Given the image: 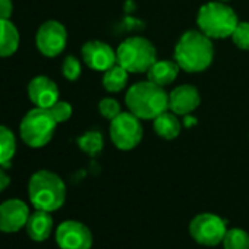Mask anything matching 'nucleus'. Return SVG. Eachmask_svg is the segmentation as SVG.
I'll list each match as a JSON object with an SVG mask.
<instances>
[{
  "mask_svg": "<svg viewBox=\"0 0 249 249\" xmlns=\"http://www.w3.org/2000/svg\"><path fill=\"white\" fill-rule=\"evenodd\" d=\"M173 59L180 71L188 73H199L207 71L214 60V44L199 30L183 33L175 46Z\"/></svg>",
  "mask_w": 249,
  "mask_h": 249,
  "instance_id": "1",
  "label": "nucleus"
},
{
  "mask_svg": "<svg viewBox=\"0 0 249 249\" xmlns=\"http://www.w3.org/2000/svg\"><path fill=\"white\" fill-rule=\"evenodd\" d=\"M124 104L141 120H154L159 114L169 110V94L164 87L147 79L131 85L124 95Z\"/></svg>",
  "mask_w": 249,
  "mask_h": 249,
  "instance_id": "2",
  "label": "nucleus"
},
{
  "mask_svg": "<svg viewBox=\"0 0 249 249\" xmlns=\"http://www.w3.org/2000/svg\"><path fill=\"white\" fill-rule=\"evenodd\" d=\"M28 196L36 210L53 213L66 201V185L54 172L38 170L30 178Z\"/></svg>",
  "mask_w": 249,
  "mask_h": 249,
  "instance_id": "3",
  "label": "nucleus"
},
{
  "mask_svg": "<svg viewBox=\"0 0 249 249\" xmlns=\"http://www.w3.org/2000/svg\"><path fill=\"white\" fill-rule=\"evenodd\" d=\"M237 24L239 18L233 8L220 0L202 5L196 14L198 30L211 40L230 38Z\"/></svg>",
  "mask_w": 249,
  "mask_h": 249,
  "instance_id": "4",
  "label": "nucleus"
},
{
  "mask_svg": "<svg viewBox=\"0 0 249 249\" xmlns=\"http://www.w3.org/2000/svg\"><path fill=\"white\" fill-rule=\"evenodd\" d=\"M117 63L129 73H147L157 60L156 46L145 37H129L116 49Z\"/></svg>",
  "mask_w": 249,
  "mask_h": 249,
  "instance_id": "5",
  "label": "nucleus"
},
{
  "mask_svg": "<svg viewBox=\"0 0 249 249\" xmlns=\"http://www.w3.org/2000/svg\"><path fill=\"white\" fill-rule=\"evenodd\" d=\"M57 122L49 108H31L19 123V135L25 145L31 148H41L47 145L54 137Z\"/></svg>",
  "mask_w": 249,
  "mask_h": 249,
  "instance_id": "6",
  "label": "nucleus"
},
{
  "mask_svg": "<svg viewBox=\"0 0 249 249\" xmlns=\"http://www.w3.org/2000/svg\"><path fill=\"white\" fill-rule=\"evenodd\" d=\"M108 135L113 145L122 151H131L137 148L144 137V128L141 119L134 113L122 111L113 120H110Z\"/></svg>",
  "mask_w": 249,
  "mask_h": 249,
  "instance_id": "7",
  "label": "nucleus"
},
{
  "mask_svg": "<svg viewBox=\"0 0 249 249\" xmlns=\"http://www.w3.org/2000/svg\"><path fill=\"white\" fill-rule=\"evenodd\" d=\"M227 223L217 214L201 213L196 214L189 223L191 237L202 246H217L223 242L227 231Z\"/></svg>",
  "mask_w": 249,
  "mask_h": 249,
  "instance_id": "8",
  "label": "nucleus"
},
{
  "mask_svg": "<svg viewBox=\"0 0 249 249\" xmlns=\"http://www.w3.org/2000/svg\"><path fill=\"white\" fill-rule=\"evenodd\" d=\"M68 44V31L59 21L50 19L40 25L36 34L37 50L46 57H57Z\"/></svg>",
  "mask_w": 249,
  "mask_h": 249,
  "instance_id": "9",
  "label": "nucleus"
},
{
  "mask_svg": "<svg viewBox=\"0 0 249 249\" xmlns=\"http://www.w3.org/2000/svg\"><path fill=\"white\" fill-rule=\"evenodd\" d=\"M56 242L60 249H91L92 233L84 223L66 220L56 229Z\"/></svg>",
  "mask_w": 249,
  "mask_h": 249,
  "instance_id": "10",
  "label": "nucleus"
},
{
  "mask_svg": "<svg viewBox=\"0 0 249 249\" xmlns=\"http://www.w3.org/2000/svg\"><path fill=\"white\" fill-rule=\"evenodd\" d=\"M81 56L84 63L97 72H104L117 63L116 50L100 40H89L81 49Z\"/></svg>",
  "mask_w": 249,
  "mask_h": 249,
  "instance_id": "11",
  "label": "nucleus"
},
{
  "mask_svg": "<svg viewBox=\"0 0 249 249\" xmlns=\"http://www.w3.org/2000/svg\"><path fill=\"white\" fill-rule=\"evenodd\" d=\"M28 218L30 208L24 201L12 198L0 204V231L17 233L27 226Z\"/></svg>",
  "mask_w": 249,
  "mask_h": 249,
  "instance_id": "12",
  "label": "nucleus"
},
{
  "mask_svg": "<svg viewBox=\"0 0 249 249\" xmlns=\"http://www.w3.org/2000/svg\"><path fill=\"white\" fill-rule=\"evenodd\" d=\"M27 94L30 101L40 108H50L56 101H59V87L49 76L38 75L28 82Z\"/></svg>",
  "mask_w": 249,
  "mask_h": 249,
  "instance_id": "13",
  "label": "nucleus"
},
{
  "mask_svg": "<svg viewBox=\"0 0 249 249\" xmlns=\"http://www.w3.org/2000/svg\"><path fill=\"white\" fill-rule=\"evenodd\" d=\"M201 104V94L196 87L182 84L169 92V110L178 116H188Z\"/></svg>",
  "mask_w": 249,
  "mask_h": 249,
  "instance_id": "14",
  "label": "nucleus"
},
{
  "mask_svg": "<svg viewBox=\"0 0 249 249\" xmlns=\"http://www.w3.org/2000/svg\"><path fill=\"white\" fill-rule=\"evenodd\" d=\"M25 229L27 234L34 242H43L49 239L53 231V217L49 211L36 210L33 214H30Z\"/></svg>",
  "mask_w": 249,
  "mask_h": 249,
  "instance_id": "15",
  "label": "nucleus"
},
{
  "mask_svg": "<svg viewBox=\"0 0 249 249\" xmlns=\"http://www.w3.org/2000/svg\"><path fill=\"white\" fill-rule=\"evenodd\" d=\"M179 65L173 60H156L153 66L147 71V79L160 85V87H167L173 84L179 75Z\"/></svg>",
  "mask_w": 249,
  "mask_h": 249,
  "instance_id": "16",
  "label": "nucleus"
},
{
  "mask_svg": "<svg viewBox=\"0 0 249 249\" xmlns=\"http://www.w3.org/2000/svg\"><path fill=\"white\" fill-rule=\"evenodd\" d=\"M153 129L154 132L167 141L176 140L180 135L182 131V123L179 120V116L173 111H163L153 120Z\"/></svg>",
  "mask_w": 249,
  "mask_h": 249,
  "instance_id": "17",
  "label": "nucleus"
},
{
  "mask_svg": "<svg viewBox=\"0 0 249 249\" xmlns=\"http://www.w3.org/2000/svg\"><path fill=\"white\" fill-rule=\"evenodd\" d=\"M21 36L11 19H0V57H9L19 49Z\"/></svg>",
  "mask_w": 249,
  "mask_h": 249,
  "instance_id": "18",
  "label": "nucleus"
},
{
  "mask_svg": "<svg viewBox=\"0 0 249 249\" xmlns=\"http://www.w3.org/2000/svg\"><path fill=\"white\" fill-rule=\"evenodd\" d=\"M129 81V72L122 68L119 63L113 65L111 68H108L107 71L103 72V78H101V84L103 88L107 92H120L122 89L126 88Z\"/></svg>",
  "mask_w": 249,
  "mask_h": 249,
  "instance_id": "19",
  "label": "nucleus"
},
{
  "mask_svg": "<svg viewBox=\"0 0 249 249\" xmlns=\"http://www.w3.org/2000/svg\"><path fill=\"white\" fill-rule=\"evenodd\" d=\"M17 153V137L8 128L0 124V167H9Z\"/></svg>",
  "mask_w": 249,
  "mask_h": 249,
  "instance_id": "20",
  "label": "nucleus"
},
{
  "mask_svg": "<svg viewBox=\"0 0 249 249\" xmlns=\"http://www.w3.org/2000/svg\"><path fill=\"white\" fill-rule=\"evenodd\" d=\"M78 147L82 153L95 157L103 151L104 147V140H103V134L100 131H88L85 134H82L78 138Z\"/></svg>",
  "mask_w": 249,
  "mask_h": 249,
  "instance_id": "21",
  "label": "nucleus"
},
{
  "mask_svg": "<svg viewBox=\"0 0 249 249\" xmlns=\"http://www.w3.org/2000/svg\"><path fill=\"white\" fill-rule=\"evenodd\" d=\"M221 245L224 249H249V234L239 227L227 229Z\"/></svg>",
  "mask_w": 249,
  "mask_h": 249,
  "instance_id": "22",
  "label": "nucleus"
},
{
  "mask_svg": "<svg viewBox=\"0 0 249 249\" xmlns=\"http://www.w3.org/2000/svg\"><path fill=\"white\" fill-rule=\"evenodd\" d=\"M230 38L239 50L249 52V22L239 21V24L236 25Z\"/></svg>",
  "mask_w": 249,
  "mask_h": 249,
  "instance_id": "23",
  "label": "nucleus"
},
{
  "mask_svg": "<svg viewBox=\"0 0 249 249\" xmlns=\"http://www.w3.org/2000/svg\"><path fill=\"white\" fill-rule=\"evenodd\" d=\"M98 111H100V114L104 119L113 120L116 116H119L122 113V106H120V103L116 98H113V97H104L98 103Z\"/></svg>",
  "mask_w": 249,
  "mask_h": 249,
  "instance_id": "24",
  "label": "nucleus"
},
{
  "mask_svg": "<svg viewBox=\"0 0 249 249\" xmlns=\"http://www.w3.org/2000/svg\"><path fill=\"white\" fill-rule=\"evenodd\" d=\"M81 72H82V65L75 56L65 57V60L62 62V75L65 79L73 82L81 76Z\"/></svg>",
  "mask_w": 249,
  "mask_h": 249,
  "instance_id": "25",
  "label": "nucleus"
},
{
  "mask_svg": "<svg viewBox=\"0 0 249 249\" xmlns=\"http://www.w3.org/2000/svg\"><path fill=\"white\" fill-rule=\"evenodd\" d=\"M49 110L52 111V114H53V117L56 119L57 123H65V122H68V120L71 119V116H72V111H73L71 103L62 101V100L56 101Z\"/></svg>",
  "mask_w": 249,
  "mask_h": 249,
  "instance_id": "26",
  "label": "nucleus"
},
{
  "mask_svg": "<svg viewBox=\"0 0 249 249\" xmlns=\"http://www.w3.org/2000/svg\"><path fill=\"white\" fill-rule=\"evenodd\" d=\"M14 12L12 0H0V19H11Z\"/></svg>",
  "mask_w": 249,
  "mask_h": 249,
  "instance_id": "27",
  "label": "nucleus"
},
{
  "mask_svg": "<svg viewBox=\"0 0 249 249\" xmlns=\"http://www.w3.org/2000/svg\"><path fill=\"white\" fill-rule=\"evenodd\" d=\"M9 185H11V178L2 167H0V192H3Z\"/></svg>",
  "mask_w": 249,
  "mask_h": 249,
  "instance_id": "28",
  "label": "nucleus"
},
{
  "mask_svg": "<svg viewBox=\"0 0 249 249\" xmlns=\"http://www.w3.org/2000/svg\"><path fill=\"white\" fill-rule=\"evenodd\" d=\"M220 2H230V0H220Z\"/></svg>",
  "mask_w": 249,
  "mask_h": 249,
  "instance_id": "29",
  "label": "nucleus"
}]
</instances>
